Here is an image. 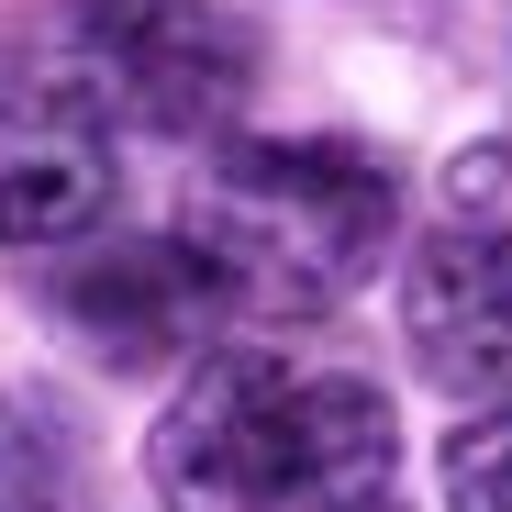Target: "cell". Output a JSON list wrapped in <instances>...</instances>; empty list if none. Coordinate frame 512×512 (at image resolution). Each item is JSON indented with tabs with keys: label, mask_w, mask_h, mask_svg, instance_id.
Instances as JSON below:
<instances>
[{
	"label": "cell",
	"mask_w": 512,
	"mask_h": 512,
	"mask_svg": "<svg viewBox=\"0 0 512 512\" xmlns=\"http://www.w3.org/2000/svg\"><path fill=\"white\" fill-rule=\"evenodd\" d=\"M67 45H78V90L167 145H212L256 90V34L223 0H78Z\"/></svg>",
	"instance_id": "cell-3"
},
{
	"label": "cell",
	"mask_w": 512,
	"mask_h": 512,
	"mask_svg": "<svg viewBox=\"0 0 512 512\" xmlns=\"http://www.w3.org/2000/svg\"><path fill=\"white\" fill-rule=\"evenodd\" d=\"M56 323L101 368H167V357H190L223 312H212L201 268L179 256V234H167V245H90L56 279Z\"/></svg>",
	"instance_id": "cell-6"
},
{
	"label": "cell",
	"mask_w": 512,
	"mask_h": 512,
	"mask_svg": "<svg viewBox=\"0 0 512 512\" xmlns=\"http://www.w3.org/2000/svg\"><path fill=\"white\" fill-rule=\"evenodd\" d=\"M401 234L390 167L346 134H268L212 145L179 201V256L201 268L223 323H312L379 279Z\"/></svg>",
	"instance_id": "cell-2"
},
{
	"label": "cell",
	"mask_w": 512,
	"mask_h": 512,
	"mask_svg": "<svg viewBox=\"0 0 512 512\" xmlns=\"http://www.w3.org/2000/svg\"><path fill=\"white\" fill-rule=\"evenodd\" d=\"M45 435H34V412L0 390V512H45Z\"/></svg>",
	"instance_id": "cell-8"
},
{
	"label": "cell",
	"mask_w": 512,
	"mask_h": 512,
	"mask_svg": "<svg viewBox=\"0 0 512 512\" xmlns=\"http://www.w3.org/2000/svg\"><path fill=\"white\" fill-rule=\"evenodd\" d=\"M401 334L446 401H512V223L457 212L423 234L401 268Z\"/></svg>",
	"instance_id": "cell-5"
},
{
	"label": "cell",
	"mask_w": 512,
	"mask_h": 512,
	"mask_svg": "<svg viewBox=\"0 0 512 512\" xmlns=\"http://www.w3.org/2000/svg\"><path fill=\"white\" fill-rule=\"evenodd\" d=\"M401 468L390 390L268 346H223L179 379L145 479L167 512H357Z\"/></svg>",
	"instance_id": "cell-1"
},
{
	"label": "cell",
	"mask_w": 512,
	"mask_h": 512,
	"mask_svg": "<svg viewBox=\"0 0 512 512\" xmlns=\"http://www.w3.org/2000/svg\"><path fill=\"white\" fill-rule=\"evenodd\" d=\"M112 212V112L78 67L0 45V245H67Z\"/></svg>",
	"instance_id": "cell-4"
},
{
	"label": "cell",
	"mask_w": 512,
	"mask_h": 512,
	"mask_svg": "<svg viewBox=\"0 0 512 512\" xmlns=\"http://www.w3.org/2000/svg\"><path fill=\"white\" fill-rule=\"evenodd\" d=\"M357 512H390V490H379V501H357Z\"/></svg>",
	"instance_id": "cell-9"
},
{
	"label": "cell",
	"mask_w": 512,
	"mask_h": 512,
	"mask_svg": "<svg viewBox=\"0 0 512 512\" xmlns=\"http://www.w3.org/2000/svg\"><path fill=\"white\" fill-rule=\"evenodd\" d=\"M446 512H512V401L457 423L446 446Z\"/></svg>",
	"instance_id": "cell-7"
}]
</instances>
